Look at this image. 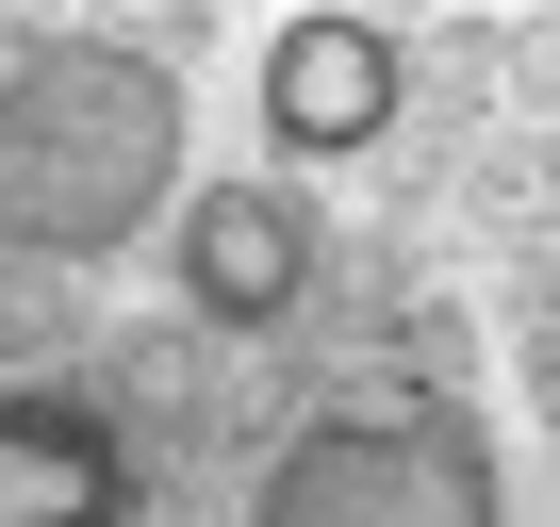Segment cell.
I'll return each instance as SVG.
<instances>
[{
    "label": "cell",
    "instance_id": "6da1fadb",
    "mask_svg": "<svg viewBox=\"0 0 560 527\" xmlns=\"http://www.w3.org/2000/svg\"><path fill=\"white\" fill-rule=\"evenodd\" d=\"M182 83L116 34H50L0 67V247L18 264H116L149 214H182Z\"/></svg>",
    "mask_w": 560,
    "mask_h": 527
},
{
    "label": "cell",
    "instance_id": "7a4b0ae2",
    "mask_svg": "<svg viewBox=\"0 0 560 527\" xmlns=\"http://www.w3.org/2000/svg\"><path fill=\"white\" fill-rule=\"evenodd\" d=\"M247 527H494V445L429 396H330L314 429H280Z\"/></svg>",
    "mask_w": 560,
    "mask_h": 527
},
{
    "label": "cell",
    "instance_id": "3957f363",
    "mask_svg": "<svg viewBox=\"0 0 560 527\" xmlns=\"http://www.w3.org/2000/svg\"><path fill=\"white\" fill-rule=\"evenodd\" d=\"M314 247H330V231H314V198L280 181V165H264V181H198L182 231H165L198 330H280V314L314 297Z\"/></svg>",
    "mask_w": 560,
    "mask_h": 527
},
{
    "label": "cell",
    "instance_id": "277c9868",
    "mask_svg": "<svg viewBox=\"0 0 560 527\" xmlns=\"http://www.w3.org/2000/svg\"><path fill=\"white\" fill-rule=\"evenodd\" d=\"M396 99H412V50H396L380 17H280V34H264V132H280V165L380 149Z\"/></svg>",
    "mask_w": 560,
    "mask_h": 527
},
{
    "label": "cell",
    "instance_id": "5b68a950",
    "mask_svg": "<svg viewBox=\"0 0 560 527\" xmlns=\"http://www.w3.org/2000/svg\"><path fill=\"white\" fill-rule=\"evenodd\" d=\"M0 527H132V445L100 396H0Z\"/></svg>",
    "mask_w": 560,
    "mask_h": 527
}]
</instances>
